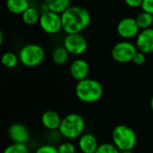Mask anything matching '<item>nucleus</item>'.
<instances>
[{
    "instance_id": "1",
    "label": "nucleus",
    "mask_w": 153,
    "mask_h": 153,
    "mask_svg": "<svg viewBox=\"0 0 153 153\" xmlns=\"http://www.w3.org/2000/svg\"><path fill=\"white\" fill-rule=\"evenodd\" d=\"M63 30L66 34L81 33L91 23L90 13L82 6H70L61 13Z\"/></svg>"
},
{
    "instance_id": "2",
    "label": "nucleus",
    "mask_w": 153,
    "mask_h": 153,
    "mask_svg": "<svg viewBox=\"0 0 153 153\" xmlns=\"http://www.w3.org/2000/svg\"><path fill=\"white\" fill-rule=\"evenodd\" d=\"M74 91L80 101L86 104H91L101 99L103 95V87L99 81L86 78L77 82Z\"/></svg>"
},
{
    "instance_id": "3",
    "label": "nucleus",
    "mask_w": 153,
    "mask_h": 153,
    "mask_svg": "<svg viewBox=\"0 0 153 153\" xmlns=\"http://www.w3.org/2000/svg\"><path fill=\"white\" fill-rule=\"evenodd\" d=\"M85 126V120L81 115L70 113L62 118L58 132L65 139L75 140L84 134Z\"/></svg>"
},
{
    "instance_id": "4",
    "label": "nucleus",
    "mask_w": 153,
    "mask_h": 153,
    "mask_svg": "<svg viewBox=\"0 0 153 153\" xmlns=\"http://www.w3.org/2000/svg\"><path fill=\"white\" fill-rule=\"evenodd\" d=\"M112 143L120 152L133 151L137 144V135L133 128L126 125L117 126L111 134Z\"/></svg>"
},
{
    "instance_id": "5",
    "label": "nucleus",
    "mask_w": 153,
    "mask_h": 153,
    "mask_svg": "<svg viewBox=\"0 0 153 153\" xmlns=\"http://www.w3.org/2000/svg\"><path fill=\"white\" fill-rule=\"evenodd\" d=\"M20 62L27 67H35L40 65L45 58L43 48L38 44L30 43L23 46L19 52Z\"/></svg>"
},
{
    "instance_id": "6",
    "label": "nucleus",
    "mask_w": 153,
    "mask_h": 153,
    "mask_svg": "<svg viewBox=\"0 0 153 153\" xmlns=\"http://www.w3.org/2000/svg\"><path fill=\"white\" fill-rule=\"evenodd\" d=\"M137 51L138 49L135 44L127 40H122L114 45L111 50V56L117 63L126 64L132 62Z\"/></svg>"
},
{
    "instance_id": "7",
    "label": "nucleus",
    "mask_w": 153,
    "mask_h": 153,
    "mask_svg": "<svg viewBox=\"0 0 153 153\" xmlns=\"http://www.w3.org/2000/svg\"><path fill=\"white\" fill-rule=\"evenodd\" d=\"M39 24L41 30L48 34H56L63 30L61 14L49 10L41 13Z\"/></svg>"
},
{
    "instance_id": "8",
    "label": "nucleus",
    "mask_w": 153,
    "mask_h": 153,
    "mask_svg": "<svg viewBox=\"0 0 153 153\" xmlns=\"http://www.w3.org/2000/svg\"><path fill=\"white\" fill-rule=\"evenodd\" d=\"M63 46L70 54L74 56H81L86 51L88 43L86 39L81 33H74L66 34Z\"/></svg>"
},
{
    "instance_id": "9",
    "label": "nucleus",
    "mask_w": 153,
    "mask_h": 153,
    "mask_svg": "<svg viewBox=\"0 0 153 153\" xmlns=\"http://www.w3.org/2000/svg\"><path fill=\"white\" fill-rule=\"evenodd\" d=\"M117 31L121 38L125 39H130L134 37H137L141 30L136 22L135 18L126 17L118 22L117 26Z\"/></svg>"
},
{
    "instance_id": "10",
    "label": "nucleus",
    "mask_w": 153,
    "mask_h": 153,
    "mask_svg": "<svg viewBox=\"0 0 153 153\" xmlns=\"http://www.w3.org/2000/svg\"><path fill=\"white\" fill-rule=\"evenodd\" d=\"M136 48L139 51L144 54L153 52V28L141 30L136 37Z\"/></svg>"
},
{
    "instance_id": "11",
    "label": "nucleus",
    "mask_w": 153,
    "mask_h": 153,
    "mask_svg": "<svg viewBox=\"0 0 153 153\" xmlns=\"http://www.w3.org/2000/svg\"><path fill=\"white\" fill-rule=\"evenodd\" d=\"M8 136L14 143L26 144L30 140V132L24 125L14 123L8 129Z\"/></svg>"
},
{
    "instance_id": "12",
    "label": "nucleus",
    "mask_w": 153,
    "mask_h": 153,
    "mask_svg": "<svg viewBox=\"0 0 153 153\" xmlns=\"http://www.w3.org/2000/svg\"><path fill=\"white\" fill-rule=\"evenodd\" d=\"M90 73V65L84 59L77 58L74 60L70 65V74L77 82L88 78Z\"/></svg>"
},
{
    "instance_id": "13",
    "label": "nucleus",
    "mask_w": 153,
    "mask_h": 153,
    "mask_svg": "<svg viewBox=\"0 0 153 153\" xmlns=\"http://www.w3.org/2000/svg\"><path fill=\"white\" fill-rule=\"evenodd\" d=\"M99 145L96 136L91 133H84L78 138V147L82 153H95Z\"/></svg>"
},
{
    "instance_id": "14",
    "label": "nucleus",
    "mask_w": 153,
    "mask_h": 153,
    "mask_svg": "<svg viewBox=\"0 0 153 153\" xmlns=\"http://www.w3.org/2000/svg\"><path fill=\"white\" fill-rule=\"evenodd\" d=\"M62 122L60 115L52 109L45 111L41 116V124L49 131H56L59 129Z\"/></svg>"
},
{
    "instance_id": "15",
    "label": "nucleus",
    "mask_w": 153,
    "mask_h": 153,
    "mask_svg": "<svg viewBox=\"0 0 153 153\" xmlns=\"http://www.w3.org/2000/svg\"><path fill=\"white\" fill-rule=\"evenodd\" d=\"M71 0H44V5L47 10L62 13L70 7Z\"/></svg>"
},
{
    "instance_id": "16",
    "label": "nucleus",
    "mask_w": 153,
    "mask_h": 153,
    "mask_svg": "<svg viewBox=\"0 0 153 153\" xmlns=\"http://www.w3.org/2000/svg\"><path fill=\"white\" fill-rule=\"evenodd\" d=\"M8 11L14 14H22L30 7V0H6Z\"/></svg>"
},
{
    "instance_id": "17",
    "label": "nucleus",
    "mask_w": 153,
    "mask_h": 153,
    "mask_svg": "<svg viewBox=\"0 0 153 153\" xmlns=\"http://www.w3.org/2000/svg\"><path fill=\"white\" fill-rule=\"evenodd\" d=\"M40 13L39 12L38 9H36L35 7H31L30 6L29 8H27L22 14V21L25 24L27 25H34L37 22H39V18H40Z\"/></svg>"
},
{
    "instance_id": "18",
    "label": "nucleus",
    "mask_w": 153,
    "mask_h": 153,
    "mask_svg": "<svg viewBox=\"0 0 153 153\" xmlns=\"http://www.w3.org/2000/svg\"><path fill=\"white\" fill-rule=\"evenodd\" d=\"M69 55L70 53L66 50V48L64 46H58L55 48V49L53 50L52 53L53 62L58 65H65L69 59Z\"/></svg>"
},
{
    "instance_id": "19",
    "label": "nucleus",
    "mask_w": 153,
    "mask_h": 153,
    "mask_svg": "<svg viewBox=\"0 0 153 153\" xmlns=\"http://www.w3.org/2000/svg\"><path fill=\"white\" fill-rule=\"evenodd\" d=\"M136 22L140 28V30H144V29H148V28H151L152 25L153 23V15L147 13V12H144L143 11L142 13H140L136 18Z\"/></svg>"
},
{
    "instance_id": "20",
    "label": "nucleus",
    "mask_w": 153,
    "mask_h": 153,
    "mask_svg": "<svg viewBox=\"0 0 153 153\" xmlns=\"http://www.w3.org/2000/svg\"><path fill=\"white\" fill-rule=\"evenodd\" d=\"M18 61H20L19 56H17L13 52H10V51L4 53L2 56V58H1L2 65L6 68L15 67L18 64Z\"/></svg>"
},
{
    "instance_id": "21",
    "label": "nucleus",
    "mask_w": 153,
    "mask_h": 153,
    "mask_svg": "<svg viewBox=\"0 0 153 153\" xmlns=\"http://www.w3.org/2000/svg\"><path fill=\"white\" fill-rule=\"evenodd\" d=\"M3 153H30V152L26 144L13 143L4 150Z\"/></svg>"
},
{
    "instance_id": "22",
    "label": "nucleus",
    "mask_w": 153,
    "mask_h": 153,
    "mask_svg": "<svg viewBox=\"0 0 153 153\" xmlns=\"http://www.w3.org/2000/svg\"><path fill=\"white\" fill-rule=\"evenodd\" d=\"M95 153H121L114 143H105L99 145Z\"/></svg>"
},
{
    "instance_id": "23",
    "label": "nucleus",
    "mask_w": 153,
    "mask_h": 153,
    "mask_svg": "<svg viewBox=\"0 0 153 153\" xmlns=\"http://www.w3.org/2000/svg\"><path fill=\"white\" fill-rule=\"evenodd\" d=\"M58 153H76V147L71 142H64L57 147Z\"/></svg>"
},
{
    "instance_id": "24",
    "label": "nucleus",
    "mask_w": 153,
    "mask_h": 153,
    "mask_svg": "<svg viewBox=\"0 0 153 153\" xmlns=\"http://www.w3.org/2000/svg\"><path fill=\"white\" fill-rule=\"evenodd\" d=\"M35 153H58L57 147H55L51 144H44L39 146Z\"/></svg>"
},
{
    "instance_id": "25",
    "label": "nucleus",
    "mask_w": 153,
    "mask_h": 153,
    "mask_svg": "<svg viewBox=\"0 0 153 153\" xmlns=\"http://www.w3.org/2000/svg\"><path fill=\"white\" fill-rule=\"evenodd\" d=\"M146 54L141 52V51H137L132 60V62L134 64V65H143L145 62H146Z\"/></svg>"
},
{
    "instance_id": "26",
    "label": "nucleus",
    "mask_w": 153,
    "mask_h": 153,
    "mask_svg": "<svg viewBox=\"0 0 153 153\" xmlns=\"http://www.w3.org/2000/svg\"><path fill=\"white\" fill-rule=\"evenodd\" d=\"M142 9L153 15V0H143L142 4Z\"/></svg>"
},
{
    "instance_id": "27",
    "label": "nucleus",
    "mask_w": 153,
    "mask_h": 153,
    "mask_svg": "<svg viewBox=\"0 0 153 153\" xmlns=\"http://www.w3.org/2000/svg\"><path fill=\"white\" fill-rule=\"evenodd\" d=\"M143 0H125V3L126 4V5H128L129 7L132 8H136V7H140L143 4Z\"/></svg>"
},
{
    "instance_id": "28",
    "label": "nucleus",
    "mask_w": 153,
    "mask_h": 153,
    "mask_svg": "<svg viewBox=\"0 0 153 153\" xmlns=\"http://www.w3.org/2000/svg\"><path fill=\"white\" fill-rule=\"evenodd\" d=\"M151 108H152V110L153 112V96L151 99Z\"/></svg>"
},
{
    "instance_id": "29",
    "label": "nucleus",
    "mask_w": 153,
    "mask_h": 153,
    "mask_svg": "<svg viewBox=\"0 0 153 153\" xmlns=\"http://www.w3.org/2000/svg\"><path fill=\"white\" fill-rule=\"evenodd\" d=\"M121 153H134L133 151H126V152H121Z\"/></svg>"
}]
</instances>
